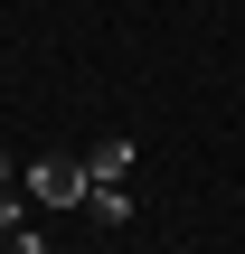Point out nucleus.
I'll return each instance as SVG.
<instances>
[{
	"instance_id": "nucleus-2",
	"label": "nucleus",
	"mask_w": 245,
	"mask_h": 254,
	"mask_svg": "<svg viewBox=\"0 0 245 254\" xmlns=\"http://www.w3.org/2000/svg\"><path fill=\"white\" fill-rule=\"evenodd\" d=\"M132 160H142V151H132V141L113 132V141H94V151H85V179H94V189H113V179H123Z\"/></svg>"
},
{
	"instance_id": "nucleus-1",
	"label": "nucleus",
	"mask_w": 245,
	"mask_h": 254,
	"mask_svg": "<svg viewBox=\"0 0 245 254\" xmlns=\"http://www.w3.org/2000/svg\"><path fill=\"white\" fill-rule=\"evenodd\" d=\"M19 179H28V198H38V207H85V189H94V179H85V160H28Z\"/></svg>"
},
{
	"instance_id": "nucleus-5",
	"label": "nucleus",
	"mask_w": 245,
	"mask_h": 254,
	"mask_svg": "<svg viewBox=\"0 0 245 254\" xmlns=\"http://www.w3.org/2000/svg\"><path fill=\"white\" fill-rule=\"evenodd\" d=\"M9 179H19V170H9V151H0V189H9Z\"/></svg>"
},
{
	"instance_id": "nucleus-3",
	"label": "nucleus",
	"mask_w": 245,
	"mask_h": 254,
	"mask_svg": "<svg viewBox=\"0 0 245 254\" xmlns=\"http://www.w3.org/2000/svg\"><path fill=\"white\" fill-rule=\"evenodd\" d=\"M85 217H94V226H123L132 198H123V189H85Z\"/></svg>"
},
{
	"instance_id": "nucleus-4",
	"label": "nucleus",
	"mask_w": 245,
	"mask_h": 254,
	"mask_svg": "<svg viewBox=\"0 0 245 254\" xmlns=\"http://www.w3.org/2000/svg\"><path fill=\"white\" fill-rule=\"evenodd\" d=\"M9 254H47V245H38V236H9Z\"/></svg>"
}]
</instances>
